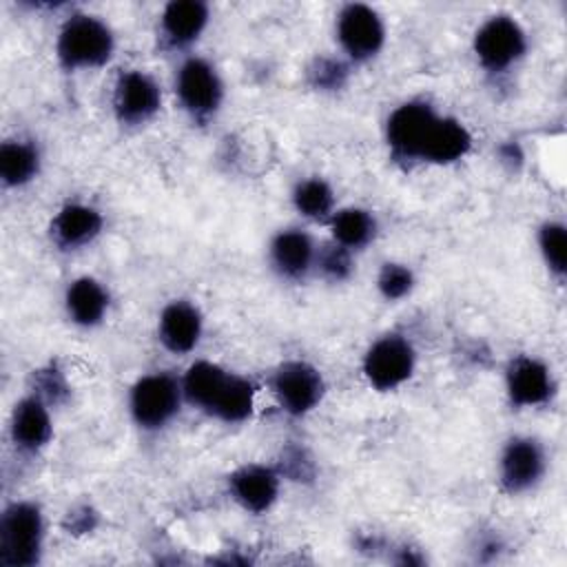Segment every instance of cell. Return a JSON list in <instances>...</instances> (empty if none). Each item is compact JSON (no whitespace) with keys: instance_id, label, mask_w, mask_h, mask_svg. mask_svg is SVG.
<instances>
[{"instance_id":"obj_20","label":"cell","mask_w":567,"mask_h":567,"mask_svg":"<svg viewBox=\"0 0 567 567\" xmlns=\"http://www.w3.org/2000/svg\"><path fill=\"white\" fill-rule=\"evenodd\" d=\"M228 374L230 372L226 368H221L219 363H215V361L202 359V361L190 363L188 370L182 377L184 401L208 414L217 394H219V390L224 388Z\"/></svg>"},{"instance_id":"obj_9","label":"cell","mask_w":567,"mask_h":567,"mask_svg":"<svg viewBox=\"0 0 567 567\" xmlns=\"http://www.w3.org/2000/svg\"><path fill=\"white\" fill-rule=\"evenodd\" d=\"M337 40L341 51L352 62H368L385 44V24L381 16L368 4H346L337 16Z\"/></svg>"},{"instance_id":"obj_6","label":"cell","mask_w":567,"mask_h":567,"mask_svg":"<svg viewBox=\"0 0 567 567\" xmlns=\"http://www.w3.org/2000/svg\"><path fill=\"white\" fill-rule=\"evenodd\" d=\"M527 51V33L512 16L487 18L474 33V55L489 73H505Z\"/></svg>"},{"instance_id":"obj_7","label":"cell","mask_w":567,"mask_h":567,"mask_svg":"<svg viewBox=\"0 0 567 567\" xmlns=\"http://www.w3.org/2000/svg\"><path fill=\"white\" fill-rule=\"evenodd\" d=\"M175 93L182 109L197 122L210 120L224 102V82L204 58H186L175 73Z\"/></svg>"},{"instance_id":"obj_22","label":"cell","mask_w":567,"mask_h":567,"mask_svg":"<svg viewBox=\"0 0 567 567\" xmlns=\"http://www.w3.org/2000/svg\"><path fill=\"white\" fill-rule=\"evenodd\" d=\"M328 224H330L332 241L348 248L350 252L368 246L377 235L374 215L359 206H348V208L334 210L332 217L328 219Z\"/></svg>"},{"instance_id":"obj_29","label":"cell","mask_w":567,"mask_h":567,"mask_svg":"<svg viewBox=\"0 0 567 567\" xmlns=\"http://www.w3.org/2000/svg\"><path fill=\"white\" fill-rule=\"evenodd\" d=\"M35 385H38L35 394L42 396L47 403H51V401L55 403V401H60V399H64L69 394V385H66L62 372L55 370V368L40 370Z\"/></svg>"},{"instance_id":"obj_4","label":"cell","mask_w":567,"mask_h":567,"mask_svg":"<svg viewBox=\"0 0 567 567\" xmlns=\"http://www.w3.org/2000/svg\"><path fill=\"white\" fill-rule=\"evenodd\" d=\"M441 115L425 100L399 104L385 122V142L401 162H423Z\"/></svg>"},{"instance_id":"obj_28","label":"cell","mask_w":567,"mask_h":567,"mask_svg":"<svg viewBox=\"0 0 567 567\" xmlns=\"http://www.w3.org/2000/svg\"><path fill=\"white\" fill-rule=\"evenodd\" d=\"M308 78L319 91H337L348 80V66L337 58H317L308 69Z\"/></svg>"},{"instance_id":"obj_2","label":"cell","mask_w":567,"mask_h":567,"mask_svg":"<svg viewBox=\"0 0 567 567\" xmlns=\"http://www.w3.org/2000/svg\"><path fill=\"white\" fill-rule=\"evenodd\" d=\"M44 549V516L38 503L16 501L0 516V565L33 567Z\"/></svg>"},{"instance_id":"obj_19","label":"cell","mask_w":567,"mask_h":567,"mask_svg":"<svg viewBox=\"0 0 567 567\" xmlns=\"http://www.w3.org/2000/svg\"><path fill=\"white\" fill-rule=\"evenodd\" d=\"M66 317L80 328H95L109 312V292L95 277H78L64 292Z\"/></svg>"},{"instance_id":"obj_24","label":"cell","mask_w":567,"mask_h":567,"mask_svg":"<svg viewBox=\"0 0 567 567\" xmlns=\"http://www.w3.org/2000/svg\"><path fill=\"white\" fill-rule=\"evenodd\" d=\"M292 206L312 221H328L334 213V190L321 177H306L292 188Z\"/></svg>"},{"instance_id":"obj_30","label":"cell","mask_w":567,"mask_h":567,"mask_svg":"<svg viewBox=\"0 0 567 567\" xmlns=\"http://www.w3.org/2000/svg\"><path fill=\"white\" fill-rule=\"evenodd\" d=\"M69 518H71V532L73 534H82V532H89V529H93V523H91V518H93V514L84 507L80 514L78 512H73V514H69Z\"/></svg>"},{"instance_id":"obj_23","label":"cell","mask_w":567,"mask_h":567,"mask_svg":"<svg viewBox=\"0 0 567 567\" xmlns=\"http://www.w3.org/2000/svg\"><path fill=\"white\" fill-rule=\"evenodd\" d=\"M252 410H255L252 381L230 372L208 414L224 423H241L252 414Z\"/></svg>"},{"instance_id":"obj_17","label":"cell","mask_w":567,"mask_h":567,"mask_svg":"<svg viewBox=\"0 0 567 567\" xmlns=\"http://www.w3.org/2000/svg\"><path fill=\"white\" fill-rule=\"evenodd\" d=\"M317 259L312 237L301 228L279 230L270 241V264L284 279H303Z\"/></svg>"},{"instance_id":"obj_15","label":"cell","mask_w":567,"mask_h":567,"mask_svg":"<svg viewBox=\"0 0 567 567\" xmlns=\"http://www.w3.org/2000/svg\"><path fill=\"white\" fill-rule=\"evenodd\" d=\"M102 226L104 217L97 208L82 202H69L51 219V239L62 250H80L95 241Z\"/></svg>"},{"instance_id":"obj_26","label":"cell","mask_w":567,"mask_h":567,"mask_svg":"<svg viewBox=\"0 0 567 567\" xmlns=\"http://www.w3.org/2000/svg\"><path fill=\"white\" fill-rule=\"evenodd\" d=\"M414 272L408 264L385 261L377 275V290L388 301H401L414 288Z\"/></svg>"},{"instance_id":"obj_11","label":"cell","mask_w":567,"mask_h":567,"mask_svg":"<svg viewBox=\"0 0 567 567\" xmlns=\"http://www.w3.org/2000/svg\"><path fill=\"white\" fill-rule=\"evenodd\" d=\"M162 106V91L153 75L142 69L122 71L113 86V113L124 126L151 122Z\"/></svg>"},{"instance_id":"obj_1","label":"cell","mask_w":567,"mask_h":567,"mask_svg":"<svg viewBox=\"0 0 567 567\" xmlns=\"http://www.w3.org/2000/svg\"><path fill=\"white\" fill-rule=\"evenodd\" d=\"M115 51L111 27L91 13H71L55 40V58L64 71L104 66Z\"/></svg>"},{"instance_id":"obj_21","label":"cell","mask_w":567,"mask_h":567,"mask_svg":"<svg viewBox=\"0 0 567 567\" xmlns=\"http://www.w3.org/2000/svg\"><path fill=\"white\" fill-rule=\"evenodd\" d=\"M40 151L29 140H7L0 146V179L7 188H20L40 173Z\"/></svg>"},{"instance_id":"obj_12","label":"cell","mask_w":567,"mask_h":567,"mask_svg":"<svg viewBox=\"0 0 567 567\" xmlns=\"http://www.w3.org/2000/svg\"><path fill=\"white\" fill-rule=\"evenodd\" d=\"M505 392L516 408L545 405L554 394V377L545 361L520 354L509 361L505 370Z\"/></svg>"},{"instance_id":"obj_25","label":"cell","mask_w":567,"mask_h":567,"mask_svg":"<svg viewBox=\"0 0 567 567\" xmlns=\"http://www.w3.org/2000/svg\"><path fill=\"white\" fill-rule=\"evenodd\" d=\"M538 250L549 272L563 281L567 270V230L560 221H545L538 228Z\"/></svg>"},{"instance_id":"obj_5","label":"cell","mask_w":567,"mask_h":567,"mask_svg":"<svg viewBox=\"0 0 567 567\" xmlns=\"http://www.w3.org/2000/svg\"><path fill=\"white\" fill-rule=\"evenodd\" d=\"M361 368L374 390L392 392L414 374L416 350L405 334L388 332L370 343Z\"/></svg>"},{"instance_id":"obj_27","label":"cell","mask_w":567,"mask_h":567,"mask_svg":"<svg viewBox=\"0 0 567 567\" xmlns=\"http://www.w3.org/2000/svg\"><path fill=\"white\" fill-rule=\"evenodd\" d=\"M315 268L328 279V281H346L352 275V252L339 244H326L323 248H317Z\"/></svg>"},{"instance_id":"obj_14","label":"cell","mask_w":567,"mask_h":567,"mask_svg":"<svg viewBox=\"0 0 567 567\" xmlns=\"http://www.w3.org/2000/svg\"><path fill=\"white\" fill-rule=\"evenodd\" d=\"M204 332V317L199 308L186 299L166 303L157 319V337L173 354H186L197 348Z\"/></svg>"},{"instance_id":"obj_18","label":"cell","mask_w":567,"mask_h":567,"mask_svg":"<svg viewBox=\"0 0 567 567\" xmlns=\"http://www.w3.org/2000/svg\"><path fill=\"white\" fill-rule=\"evenodd\" d=\"M208 4L199 0H173L164 7L159 18V31L168 47H190L208 24Z\"/></svg>"},{"instance_id":"obj_16","label":"cell","mask_w":567,"mask_h":567,"mask_svg":"<svg viewBox=\"0 0 567 567\" xmlns=\"http://www.w3.org/2000/svg\"><path fill=\"white\" fill-rule=\"evenodd\" d=\"M53 436V419L49 403L35 392L20 399L11 414V441L22 452H40Z\"/></svg>"},{"instance_id":"obj_8","label":"cell","mask_w":567,"mask_h":567,"mask_svg":"<svg viewBox=\"0 0 567 567\" xmlns=\"http://www.w3.org/2000/svg\"><path fill=\"white\" fill-rule=\"evenodd\" d=\"M270 388L279 408L290 416H303L312 412L326 394V381L321 372L301 359L284 361L275 370Z\"/></svg>"},{"instance_id":"obj_13","label":"cell","mask_w":567,"mask_h":567,"mask_svg":"<svg viewBox=\"0 0 567 567\" xmlns=\"http://www.w3.org/2000/svg\"><path fill=\"white\" fill-rule=\"evenodd\" d=\"M281 474L261 463H248L237 467L228 476V492L233 501L248 514H264L268 512L279 496Z\"/></svg>"},{"instance_id":"obj_3","label":"cell","mask_w":567,"mask_h":567,"mask_svg":"<svg viewBox=\"0 0 567 567\" xmlns=\"http://www.w3.org/2000/svg\"><path fill=\"white\" fill-rule=\"evenodd\" d=\"M184 401L182 379L171 372H148L140 377L128 392V412L140 430L157 432L179 412Z\"/></svg>"},{"instance_id":"obj_10","label":"cell","mask_w":567,"mask_h":567,"mask_svg":"<svg viewBox=\"0 0 567 567\" xmlns=\"http://www.w3.org/2000/svg\"><path fill=\"white\" fill-rule=\"evenodd\" d=\"M547 470V454L538 439L514 436L498 456V483L507 494L529 492L540 483Z\"/></svg>"}]
</instances>
